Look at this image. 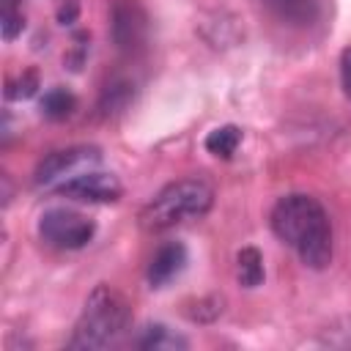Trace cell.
Masks as SVG:
<instances>
[{"mask_svg":"<svg viewBox=\"0 0 351 351\" xmlns=\"http://www.w3.org/2000/svg\"><path fill=\"white\" fill-rule=\"evenodd\" d=\"M184 266H186V247L181 244V241H167V244H162L156 252H154V258L148 261V282H151V288H162V285H167L173 277H178L181 271H184Z\"/></svg>","mask_w":351,"mask_h":351,"instance_id":"ba28073f","label":"cell"},{"mask_svg":"<svg viewBox=\"0 0 351 351\" xmlns=\"http://www.w3.org/2000/svg\"><path fill=\"white\" fill-rule=\"evenodd\" d=\"M340 82H343L346 96L351 99V47L343 49V55H340Z\"/></svg>","mask_w":351,"mask_h":351,"instance_id":"e0dca14e","label":"cell"},{"mask_svg":"<svg viewBox=\"0 0 351 351\" xmlns=\"http://www.w3.org/2000/svg\"><path fill=\"white\" fill-rule=\"evenodd\" d=\"M129 321H132V313H129L126 299L115 288L99 285L88 296L69 346L71 348H107V346H115L123 337V332L129 329Z\"/></svg>","mask_w":351,"mask_h":351,"instance_id":"3957f363","label":"cell"},{"mask_svg":"<svg viewBox=\"0 0 351 351\" xmlns=\"http://www.w3.org/2000/svg\"><path fill=\"white\" fill-rule=\"evenodd\" d=\"M112 33L121 49H134L145 38V16L140 14L137 5H118L112 16Z\"/></svg>","mask_w":351,"mask_h":351,"instance_id":"9c48e42d","label":"cell"},{"mask_svg":"<svg viewBox=\"0 0 351 351\" xmlns=\"http://www.w3.org/2000/svg\"><path fill=\"white\" fill-rule=\"evenodd\" d=\"M239 143H241V129L233 126V123H225V126H217L214 132H208L206 151L214 154V156H219V159H230L236 154Z\"/></svg>","mask_w":351,"mask_h":351,"instance_id":"30bf717a","label":"cell"},{"mask_svg":"<svg viewBox=\"0 0 351 351\" xmlns=\"http://www.w3.org/2000/svg\"><path fill=\"white\" fill-rule=\"evenodd\" d=\"M36 88H38V80H36V74H33V71H27V74H22V77H19V82H16V85L11 82L5 93H8L11 99H27V96H33V93H36Z\"/></svg>","mask_w":351,"mask_h":351,"instance_id":"2e32d148","label":"cell"},{"mask_svg":"<svg viewBox=\"0 0 351 351\" xmlns=\"http://www.w3.org/2000/svg\"><path fill=\"white\" fill-rule=\"evenodd\" d=\"M38 233H41V239L49 247H58V250H80V247H85L93 239L96 225H93V219H88L80 211H71V208H49L41 217V222H38Z\"/></svg>","mask_w":351,"mask_h":351,"instance_id":"277c9868","label":"cell"},{"mask_svg":"<svg viewBox=\"0 0 351 351\" xmlns=\"http://www.w3.org/2000/svg\"><path fill=\"white\" fill-rule=\"evenodd\" d=\"M129 96H132V90H129V85H126V82H121V85H107L104 99H101V110H104V112L121 110V107L129 101Z\"/></svg>","mask_w":351,"mask_h":351,"instance_id":"9a60e30c","label":"cell"},{"mask_svg":"<svg viewBox=\"0 0 351 351\" xmlns=\"http://www.w3.org/2000/svg\"><path fill=\"white\" fill-rule=\"evenodd\" d=\"M137 346L140 348H154V351H159V348H186V340L173 335L167 326L154 324V326H145V332L137 340Z\"/></svg>","mask_w":351,"mask_h":351,"instance_id":"4fadbf2b","label":"cell"},{"mask_svg":"<svg viewBox=\"0 0 351 351\" xmlns=\"http://www.w3.org/2000/svg\"><path fill=\"white\" fill-rule=\"evenodd\" d=\"M236 280L244 288H255L263 282V258L255 247H244L236 255Z\"/></svg>","mask_w":351,"mask_h":351,"instance_id":"8fae6325","label":"cell"},{"mask_svg":"<svg viewBox=\"0 0 351 351\" xmlns=\"http://www.w3.org/2000/svg\"><path fill=\"white\" fill-rule=\"evenodd\" d=\"M214 203V189L203 178H181L159 189L140 211V225L151 233L200 219Z\"/></svg>","mask_w":351,"mask_h":351,"instance_id":"7a4b0ae2","label":"cell"},{"mask_svg":"<svg viewBox=\"0 0 351 351\" xmlns=\"http://www.w3.org/2000/svg\"><path fill=\"white\" fill-rule=\"evenodd\" d=\"M58 195L71 197V200H85V203H112L121 197L123 186L112 173H101V170H85L63 184L55 186Z\"/></svg>","mask_w":351,"mask_h":351,"instance_id":"8992f818","label":"cell"},{"mask_svg":"<svg viewBox=\"0 0 351 351\" xmlns=\"http://www.w3.org/2000/svg\"><path fill=\"white\" fill-rule=\"evenodd\" d=\"M263 8L282 25L310 30L326 16V0H261Z\"/></svg>","mask_w":351,"mask_h":351,"instance_id":"52a82bcc","label":"cell"},{"mask_svg":"<svg viewBox=\"0 0 351 351\" xmlns=\"http://www.w3.org/2000/svg\"><path fill=\"white\" fill-rule=\"evenodd\" d=\"M96 162H99V151L88 148V145H74V148L52 151L36 167V184L38 186H55L58 181L63 184V181L90 170Z\"/></svg>","mask_w":351,"mask_h":351,"instance_id":"5b68a950","label":"cell"},{"mask_svg":"<svg viewBox=\"0 0 351 351\" xmlns=\"http://www.w3.org/2000/svg\"><path fill=\"white\" fill-rule=\"evenodd\" d=\"M22 0H3V38L11 41L16 38V33L22 30V8H19Z\"/></svg>","mask_w":351,"mask_h":351,"instance_id":"5bb4252c","label":"cell"},{"mask_svg":"<svg viewBox=\"0 0 351 351\" xmlns=\"http://www.w3.org/2000/svg\"><path fill=\"white\" fill-rule=\"evenodd\" d=\"M77 110V96L66 88H49L41 99V112L52 121H63Z\"/></svg>","mask_w":351,"mask_h":351,"instance_id":"7c38bea8","label":"cell"},{"mask_svg":"<svg viewBox=\"0 0 351 351\" xmlns=\"http://www.w3.org/2000/svg\"><path fill=\"white\" fill-rule=\"evenodd\" d=\"M271 230L304 266L324 269L332 261V225L324 206L310 195H285L271 208Z\"/></svg>","mask_w":351,"mask_h":351,"instance_id":"6da1fadb","label":"cell"}]
</instances>
